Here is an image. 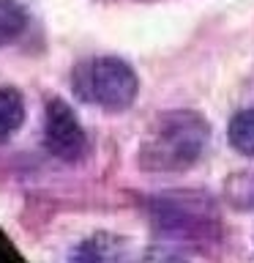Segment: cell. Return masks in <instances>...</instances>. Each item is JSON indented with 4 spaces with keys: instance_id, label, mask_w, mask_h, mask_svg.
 <instances>
[{
    "instance_id": "obj_3",
    "label": "cell",
    "mask_w": 254,
    "mask_h": 263,
    "mask_svg": "<svg viewBox=\"0 0 254 263\" xmlns=\"http://www.w3.org/2000/svg\"><path fill=\"white\" fill-rule=\"evenodd\" d=\"M71 88L85 104L101 107L107 112H120L134 104L139 93V80L126 61L101 55L74 66Z\"/></svg>"
},
{
    "instance_id": "obj_8",
    "label": "cell",
    "mask_w": 254,
    "mask_h": 263,
    "mask_svg": "<svg viewBox=\"0 0 254 263\" xmlns=\"http://www.w3.org/2000/svg\"><path fill=\"white\" fill-rule=\"evenodd\" d=\"M28 28V14L16 0H0V47L19 39Z\"/></svg>"
},
{
    "instance_id": "obj_4",
    "label": "cell",
    "mask_w": 254,
    "mask_h": 263,
    "mask_svg": "<svg viewBox=\"0 0 254 263\" xmlns=\"http://www.w3.org/2000/svg\"><path fill=\"white\" fill-rule=\"evenodd\" d=\"M44 148L60 162H77L88 151V135L77 112L63 99H52L44 112Z\"/></svg>"
},
{
    "instance_id": "obj_9",
    "label": "cell",
    "mask_w": 254,
    "mask_h": 263,
    "mask_svg": "<svg viewBox=\"0 0 254 263\" xmlns=\"http://www.w3.org/2000/svg\"><path fill=\"white\" fill-rule=\"evenodd\" d=\"M142 263H192V260H188L186 255L170 250V247H151V250L145 252Z\"/></svg>"
},
{
    "instance_id": "obj_2",
    "label": "cell",
    "mask_w": 254,
    "mask_h": 263,
    "mask_svg": "<svg viewBox=\"0 0 254 263\" xmlns=\"http://www.w3.org/2000/svg\"><path fill=\"white\" fill-rule=\"evenodd\" d=\"M153 225L178 241L205 247L219 238V214L210 195L202 192H164L151 200Z\"/></svg>"
},
{
    "instance_id": "obj_5",
    "label": "cell",
    "mask_w": 254,
    "mask_h": 263,
    "mask_svg": "<svg viewBox=\"0 0 254 263\" xmlns=\"http://www.w3.org/2000/svg\"><path fill=\"white\" fill-rule=\"evenodd\" d=\"M71 263H137L131 244L115 233H93L74 247Z\"/></svg>"
},
{
    "instance_id": "obj_7",
    "label": "cell",
    "mask_w": 254,
    "mask_h": 263,
    "mask_svg": "<svg viewBox=\"0 0 254 263\" xmlns=\"http://www.w3.org/2000/svg\"><path fill=\"white\" fill-rule=\"evenodd\" d=\"M227 135H229V143H232V148L238 154L254 156V107H246V110L232 115Z\"/></svg>"
},
{
    "instance_id": "obj_6",
    "label": "cell",
    "mask_w": 254,
    "mask_h": 263,
    "mask_svg": "<svg viewBox=\"0 0 254 263\" xmlns=\"http://www.w3.org/2000/svg\"><path fill=\"white\" fill-rule=\"evenodd\" d=\"M25 123V99L16 88H0V143L11 140Z\"/></svg>"
},
{
    "instance_id": "obj_1",
    "label": "cell",
    "mask_w": 254,
    "mask_h": 263,
    "mask_svg": "<svg viewBox=\"0 0 254 263\" xmlns=\"http://www.w3.org/2000/svg\"><path fill=\"white\" fill-rule=\"evenodd\" d=\"M210 123L194 110H170L156 118L139 143L137 162L151 173H183L205 156Z\"/></svg>"
}]
</instances>
